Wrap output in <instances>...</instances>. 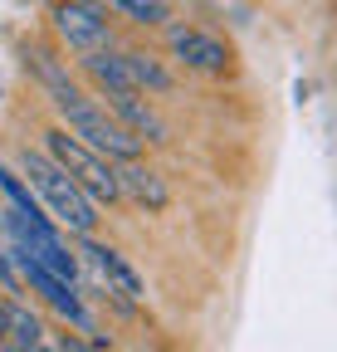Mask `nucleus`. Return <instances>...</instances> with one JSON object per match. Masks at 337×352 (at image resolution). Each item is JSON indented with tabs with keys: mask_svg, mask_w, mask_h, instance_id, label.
<instances>
[{
	"mask_svg": "<svg viewBox=\"0 0 337 352\" xmlns=\"http://www.w3.org/2000/svg\"><path fill=\"white\" fill-rule=\"evenodd\" d=\"M5 338H10V303L0 298V342H5Z\"/></svg>",
	"mask_w": 337,
	"mask_h": 352,
	"instance_id": "4468645a",
	"label": "nucleus"
},
{
	"mask_svg": "<svg viewBox=\"0 0 337 352\" xmlns=\"http://www.w3.org/2000/svg\"><path fill=\"white\" fill-rule=\"evenodd\" d=\"M117 186H122V196H128V201H137V206L152 210V215L172 206L166 182H161L152 166H142V157H137V162H117Z\"/></svg>",
	"mask_w": 337,
	"mask_h": 352,
	"instance_id": "0eeeda50",
	"label": "nucleus"
},
{
	"mask_svg": "<svg viewBox=\"0 0 337 352\" xmlns=\"http://www.w3.org/2000/svg\"><path fill=\"white\" fill-rule=\"evenodd\" d=\"M122 64H128L132 88H147V94H172L176 88L172 69H166L161 59H152V54H142V50H122Z\"/></svg>",
	"mask_w": 337,
	"mask_h": 352,
	"instance_id": "9d476101",
	"label": "nucleus"
},
{
	"mask_svg": "<svg viewBox=\"0 0 337 352\" xmlns=\"http://www.w3.org/2000/svg\"><path fill=\"white\" fill-rule=\"evenodd\" d=\"M59 352H98V342L78 338V333H64V338H59Z\"/></svg>",
	"mask_w": 337,
	"mask_h": 352,
	"instance_id": "ddd939ff",
	"label": "nucleus"
},
{
	"mask_svg": "<svg viewBox=\"0 0 337 352\" xmlns=\"http://www.w3.org/2000/svg\"><path fill=\"white\" fill-rule=\"evenodd\" d=\"M45 152H49V157L73 176L83 191H89V201H93V206H117V201H122V186H117V162L98 157L93 147H83L73 132L49 127V132H45Z\"/></svg>",
	"mask_w": 337,
	"mask_h": 352,
	"instance_id": "7ed1b4c3",
	"label": "nucleus"
},
{
	"mask_svg": "<svg viewBox=\"0 0 337 352\" xmlns=\"http://www.w3.org/2000/svg\"><path fill=\"white\" fill-rule=\"evenodd\" d=\"M49 103L59 108L64 127L73 132L83 147H93L98 157H108V162H137V157H142V138H137V132L122 127V122L113 118V108L83 98L78 88L69 83V74H64L59 83H49Z\"/></svg>",
	"mask_w": 337,
	"mask_h": 352,
	"instance_id": "f257e3e1",
	"label": "nucleus"
},
{
	"mask_svg": "<svg viewBox=\"0 0 337 352\" xmlns=\"http://www.w3.org/2000/svg\"><path fill=\"white\" fill-rule=\"evenodd\" d=\"M5 342H45V323H39L30 308L10 303V338Z\"/></svg>",
	"mask_w": 337,
	"mask_h": 352,
	"instance_id": "f8f14e48",
	"label": "nucleus"
},
{
	"mask_svg": "<svg viewBox=\"0 0 337 352\" xmlns=\"http://www.w3.org/2000/svg\"><path fill=\"white\" fill-rule=\"evenodd\" d=\"M0 284H5V274H0Z\"/></svg>",
	"mask_w": 337,
	"mask_h": 352,
	"instance_id": "dca6fc26",
	"label": "nucleus"
},
{
	"mask_svg": "<svg viewBox=\"0 0 337 352\" xmlns=\"http://www.w3.org/2000/svg\"><path fill=\"white\" fill-rule=\"evenodd\" d=\"M166 39H172L176 64H186V69H196V74H225V64H230V50H225L216 34H205V30L172 25V30H166Z\"/></svg>",
	"mask_w": 337,
	"mask_h": 352,
	"instance_id": "423d86ee",
	"label": "nucleus"
},
{
	"mask_svg": "<svg viewBox=\"0 0 337 352\" xmlns=\"http://www.w3.org/2000/svg\"><path fill=\"white\" fill-rule=\"evenodd\" d=\"M5 352H45V342H5Z\"/></svg>",
	"mask_w": 337,
	"mask_h": 352,
	"instance_id": "2eb2a0df",
	"label": "nucleus"
},
{
	"mask_svg": "<svg viewBox=\"0 0 337 352\" xmlns=\"http://www.w3.org/2000/svg\"><path fill=\"white\" fill-rule=\"evenodd\" d=\"M83 254H89V264H93V274L103 279V289L108 294H117L122 303H142L147 298V284H142V274L128 264V254H117L113 245H98L93 235H83Z\"/></svg>",
	"mask_w": 337,
	"mask_h": 352,
	"instance_id": "39448f33",
	"label": "nucleus"
},
{
	"mask_svg": "<svg viewBox=\"0 0 337 352\" xmlns=\"http://www.w3.org/2000/svg\"><path fill=\"white\" fill-rule=\"evenodd\" d=\"M20 171L30 176V191L39 196V206H49V215L59 220L64 230H73V235H93L98 230V206L89 201V191H83L49 152H30L25 147Z\"/></svg>",
	"mask_w": 337,
	"mask_h": 352,
	"instance_id": "f03ea898",
	"label": "nucleus"
},
{
	"mask_svg": "<svg viewBox=\"0 0 337 352\" xmlns=\"http://www.w3.org/2000/svg\"><path fill=\"white\" fill-rule=\"evenodd\" d=\"M83 64V74H89L103 94H122V88H132V78H128V64H122V54H113V44L108 50H93V54H83L78 59Z\"/></svg>",
	"mask_w": 337,
	"mask_h": 352,
	"instance_id": "1a4fd4ad",
	"label": "nucleus"
},
{
	"mask_svg": "<svg viewBox=\"0 0 337 352\" xmlns=\"http://www.w3.org/2000/svg\"><path fill=\"white\" fill-rule=\"evenodd\" d=\"M49 20H54V34L64 39V50H73V54H93V50L113 44L108 10L98 0H54Z\"/></svg>",
	"mask_w": 337,
	"mask_h": 352,
	"instance_id": "20e7f679",
	"label": "nucleus"
},
{
	"mask_svg": "<svg viewBox=\"0 0 337 352\" xmlns=\"http://www.w3.org/2000/svg\"><path fill=\"white\" fill-rule=\"evenodd\" d=\"M108 6L117 15H128L132 25H147V30L172 25V6H166V0H108Z\"/></svg>",
	"mask_w": 337,
	"mask_h": 352,
	"instance_id": "9b49d317",
	"label": "nucleus"
},
{
	"mask_svg": "<svg viewBox=\"0 0 337 352\" xmlns=\"http://www.w3.org/2000/svg\"><path fill=\"white\" fill-rule=\"evenodd\" d=\"M108 108H113V118L128 127V132H137L142 142H166V122H161V113H156L152 103H142V98H137V88L108 94Z\"/></svg>",
	"mask_w": 337,
	"mask_h": 352,
	"instance_id": "6e6552de",
	"label": "nucleus"
}]
</instances>
